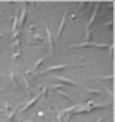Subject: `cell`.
I'll return each mask as SVG.
<instances>
[{"label": "cell", "instance_id": "5", "mask_svg": "<svg viewBox=\"0 0 115 122\" xmlns=\"http://www.w3.org/2000/svg\"><path fill=\"white\" fill-rule=\"evenodd\" d=\"M55 81L63 82V83H68V85H74V86H77V83H75L74 81H71V79H68V77H63V76H57Z\"/></svg>", "mask_w": 115, "mask_h": 122}, {"label": "cell", "instance_id": "10", "mask_svg": "<svg viewBox=\"0 0 115 122\" xmlns=\"http://www.w3.org/2000/svg\"><path fill=\"white\" fill-rule=\"evenodd\" d=\"M11 79H12V83H14V86H18L17 79H15V74H14V73H11Z\"/></svg>", "mask_w": 115, "mask_h": 122}, {"label": "cell", "instance_id": "1", "mask_svg": "<svg viewBox=\"0 0 115 122\" xmlns=\"http://www.w3.org/2000/svg\"><path fill=\"white\" fill-rule=\"evenodd\" d=\"M84 46H89V48H109L107 45H103V43H94V42H88V43H78V45H74L72 48H84Z\"/></svg>", "mask_w": 115, "mask_h": 122}, {"label": "cell", "instance_id": "4", "mask_svg": "<svg viewBox=\"0 0 115 122\" xmlns=\"http://www.w3.org/2000/svg\"><path fill=\"white\" fill-rule=\"evenodd\" d=\"M46 34H48V42H49V54L52 56L54 54V37H52V34H51L49 28H46Z\"/></svg>", "mask_w": 115, "mask_h": 122}, {"label": "cell", "instance_id": "11", "mask_svg": "<svg viewBox=\"0 0 115 122\" xmlns=\"http://www.w3.org/2000/svg\"><path fill=\"white\" fill-rule=\"evenodd\" d=\"M0 113H3V110H2V108H0Z\"/></svg>", "mask_w": 115, "mask_h": 122}, {"label": "cell", "instance_id": "8", "mask_svg": "<svg viewBox=\"0 0 115 122\" xmlns=\"http://www.w3.org/2000/svg\"><path fill=\"white\" fill-rule=\"evenodd\" d=\"M69 65H54V66H51V68H48V70H44L43 73H49V71H54V70H65V68H68Z\"/></svg>", "mask_w": 115, "mask_h": 122}, {"label": "cell", "instance_id": "6", "mask_svg": "<svg viewBox=\"0 0 115 122\" xmlns=\"http://www.w3.org/2000/svg\"><path fill=\"white\" fill-rule=\"evenodd\" d=\"M65 26H66V15H63L62 22H60V26H58V31H57V39L62 36V33H63V30H65Z\"/></svg>", "mask_w": 115, "mask_h": 122}, {"label": "cell", "instance_id": "12", "mask_svg": "<svg viewBox=\"0 0 115 122\" xmlns=\"http://www.w3.org/2000/svg\"><path fill=\"white\" fill-rule=\"evenodd\" d=\"M0 91H2V88H0Z\"/></svg>", "mask_w": 115, "mask_h": 122}, {"label": "cell", "instance_id": "9", "mask_svg": "<svg viewBox=\"0 0 115 122\" xmlns=\"http://www.w3.org/2000/svg\"><path fill=\"white\" fill-rule=\"evenodd\" d=\"M57 93H58V94H62L65 99H71V96H69V94H66V93H65V91H62V90H58Z\"/></svg>", "mask_w": 115, "mask_h": 122}, {"label": "cell", "instance_id": "3", "mask_svg": "<svg viewBox=\"0 0 115 122\" xmlns=\"http://www.w3.org/2000/svg\"><path fill=\"white\" fill-rule=\"evenodd\" d=\"M25 17H26V3L22 5V14H20V17H17V25L20 28L23 26V23H25Z\"/></svg>", "mask_w": 115, "mask_h": 122}, {"label": "cell", "instance_id": "2", "mask_svg": "<svg viewBox=\"0 0 115 122\" xmlns=\"http://www.w3.org/2000/svg\"><path fill=\"white\" fill-rule=\"evenodd\" d=\"M43 93H46V88H44V90H43V91H41V93H40V94H38V96H35V97H32V99H31V101L28 102V104H26V105H25V107H23V108H22V110H20V113H25V111H26V110H29V107H32V105L35 104V102L38 101V97H40V96L43 94Z\"/></svg>", "mask_w": 115, "mask_h": 122}, {"label": "cell", "instance_id": "7", "mask_svg": "<svg viewBox=\"0 0 115 122\" xmlns=\"http://www.w3.org/2000/svg\"><path fill=\"white\" fill-rule=\"evenodd\" d=\"M43 62H46V57H40V59H38L37 62H35V65L32 66V70H29L28 73H34V71H35V70H37V68H38V66H40V65H41Z\"/></svg>", "mask_w": 115, "mask_h": 122}]
</instances>
